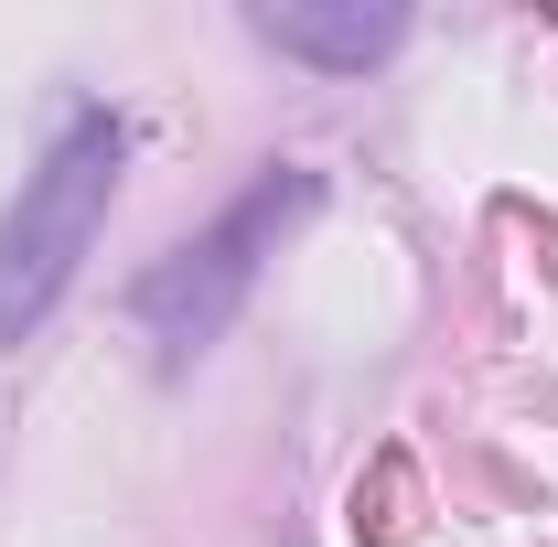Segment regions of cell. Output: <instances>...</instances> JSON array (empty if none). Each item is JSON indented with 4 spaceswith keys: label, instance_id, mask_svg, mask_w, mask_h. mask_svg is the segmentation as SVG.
Masks as SVG:
<instances>
[{
    "label": "cell",
    "instance_id": "1",
    "mask_svg": "<svg viewBox=\"0 0 558 547\" xmlns=\"http://www.w3.org/2000/svg\"><path fill=\"white\" fill-rule=\"evenodd\" d=\"M119 161H130V130L108 108H75L65 130H54V150L22 172V194L0 215V354L33 343L54 323V301L75 290L97 226L119 205Z\"/></svg>",
    "mask_w": 558,
    "mask_h": 547
},
{
    "label": "cell",
    "instance_id": "3",
    "mask_svg": "<svg viewBox=\"0 0 558 547\" xmlns=\"http://www.w3.org/2000/svg\"><path fill=\"white\" fill-rule=\"evenodd\" d=\"M247 22H258V44H279V54H301L323 75H365V65H387L409 44V11L398 0H258Z\"/></svg>",
    "mask_w": 558,
    "mask_h": 547
},
{
    "label": "cell",
    "instance_id": "2",
    "mask_svg": "<svg viewBox=\"0 0 558 547\" xmlns=\"http://www.w3.org/2000/svg\"><path fill=\"white\" fill-rule=\"evenodd\" d=\"M312 205H323V172L279 161V172H258L236 205L215 215L205 236H183V247L130 290V323L150 333V354H161V365H194V354L247 312V290H258V269H269L279 226H301Z\"/></svg>",
    "mask_w": 558,
    "mask_h": 547
}]
</instances>
